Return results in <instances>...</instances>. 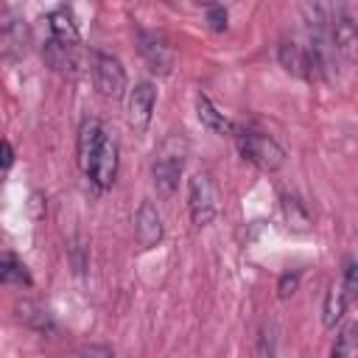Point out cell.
Segmentation results:
<instances>
[{"instance_id":"5b68a950","label":"cell","mask_w":358,"mask_h":358,"mask_svg":"<svg viewBox=\"0 0 358 358\" xmlns=\"http://www.w3.org/2000/svg\"><path fill=\"white\" fill-rule=\"evenodd\" d=\"M327 34H330V45H333L336 56H341L344 62H355V53H358V28H355V20L350 17V11L338 8L336 17L327 20Z\"/></svg>"},{"instance_id":"603a6c76","label":"cell","mask_w":358,"mask_h":358,"mask_svg":"<svg viewBox=\"0 0 358 358\" xmlns=\"http://www.w3.org/2000/svg\"><path fill=\"white\" fill-rule=\"evenodd\" d=\"M11 162H14V148L8 140H0V171L11 168Z\"/></svg>"},{"instance_id":"4fadbf2b","label":"cell","mask_w":358,"mask_h":358,"mask_svg":"<svg viewBox=\"0 0 358 358\" xmlns=\"http://www.w3.org/2000/svg\"><path fill=\"white\" fill-rule=\"evenodd\" d=\"M196 115H199V120H201L210 131H215V134H229V131H232V123L224 117V112H221L204 92L196 95Z\"/></svg>"},{"instance_id":"277c9868","label":"cell","mask_w":358,"mask_h":358,"mask_svg":"<svg viewBox=\"0 0 358 358\" xmlns=\"http://www.w3.org/2000/svg\"><path fill=\"white\" fill-rule=\"evenodd\" d=\"M92 76H95V87L103 98H120L126 90V73L120 67V62L109 53L95 50L92 53Z\"/></svg>"},{"instance_id":"ac0fdd59","label":"cell","mask_w":358,"mask_h":358,"mask_svg":"<svg viewBox=\"0 0 358 358\" xmlns=\"http://www.w3.org/2000/svg\"><path fill=\"white\" fill-rule=\"evenodd\" d=\"M0 282H31L25 266H20L14 257L0 255Z\"/></svg>"},{"instance_id":"8992f818","label":"cell","mask_w":358,"mask_h":358,"mask_svg":"<svg viewBox=\"0 0 358 358\" xmlns=\"http://www.w3.org/2000/svg\"><path fill=\"white\" fill-rule=\"evenodd\" d=\"M134 36H137V50L145 59L148 70L151 73H159V76H168L171 67H173V50H171V45L162 36H157L151 31H143V28H137Z\"/></svg>"},{"instance_id":"e0dca14e","label":"cell","mask_w":358,"mask_h":358,"mask_svg":"<svg viewBox=\"0 0 358 358\" xmlns=\"http://www.w3.org/2000/svg\"><path fill=\"white\" fill-rule=\"evenodd\" d=\"M282 213H285V221H288V227H294V229H308V227H310V218H308L305 207H302L296 199H291V196H282Z\"/></svg>"},{"instance_id":"3957f363","label":"cell","mask_w":358,"mask_h":358,"mask_svg":"<svg viewBox=\"0 0 358 358\" xmlns=\"http://www.w3.org/2000/svg\"><path fill=\"white\" fill-rule=\"evenodd\" d=\"M218 196H215V185L207 173H193L187 182V210L196 227H207L215 213H218Z\"/></svg>"},{"instance_id":"9c48e42d","label":"cell","mask_w":358,"mask_h":358,"mask_svg":"<svg viewBox=\"0 0 358 358\" xmlns=\"http://www.w3.org/2000/svg\"><path fill=\"white\" fill-rule=\"evenodd\" d=\"M115 176H117V140L106 134L103 143H101V148H98L95 165L90 171V179L95 182L98 190H106V187H112Z\"/></svg>"},{"instance_id":"d6986e66","label":"cell","mask_w":358,"mask_h":358,"mask_svg":"<svg viewBox=\"0 0 358 358\" xmlns=\"http://www.w3.org/2000/svg\"><path fill=\"white\" fill-rule=\"evenodd\" d=\"M260 358H274V324H263L260 330Z\"/></svg>"},{"instance_id":"2e32d148","label":"cell","mask_w":358,"mask_h":358,"mask_svg":"<svg viewBox=\"0 0 358 358\" xmlns=\"http://www.w3.org/2000/svg\"><path fill=\"white\" fill-rule=\"evenodd\" d=\"M330 358H358V336H355V324H347V327L338 333Z\"/></svg>"},{"instance_id":"7402d4cb","label":"cell","mask_w":358,"mask_h":358,"mask_svg":"<svg viewBox=\"0 0 358 358\" xmlns=\"http://www.w3.org/2000/svg\"><path fill=\"white\" fill-rule=\"evenodd\" d=\"M296 285H299V277H296V274H291V271H285V274L280 277L277 291H280V296H282V299H288V296L296 291Z\"/></svg>"},{"instance_id":"7a4b0ae2","label":"cell","mask_w":358,"mask_h":358,"mask_svg":"<svg viewBox=\"0 0 358 358\" xmlns=\"http://www.w3.org/2000/svg\"><path fill=\"white\" fill-rule=\"evenodd\" d=\"M238 140V151L243 159H249L252 165H257L260 171H280L285 165V148L268 137V134H260V131H249V129H241L235 134Z\"/></svg>"},{"instance_id":"8fae6325","label":"cell","mask_w":358,"mask_h":358,"mask_svg":"<svg viewBox=\"0 0 358 358\" xmlns=\"http://www.w3.org/2000/svg\"><path fill=\"white\" fill-rule=\"evenodd\" d=\"M277 56H280V64H282L291 76H299V78H310V76H313V67H310V59H308L305 48L296 45L294 39H282Z\"/></svg>"},{"instance_id":"ba28073f","label":"cell","mask_w":358,"mask_h":358,"mask_svg":"<svg viewBox=\"0 0 358 358\" xmlns=\"http://www.w3.org/2000/svg\"><path fill=\"white\" fill-rule=\"evenodd\" d=\"M103 137H106L103 123H101V120H95V117L84 120V123H81V129H78L76 157H78V168H81L87 176H90V171H92V165H95V157H98V148H101Z\"/></svg>"},{"instance_id":"6da1fadb","label":"cell","mask_w":358,"mask_h":358,"mask_svg":"<svg viewBox=\"0 0 358 358\" xmlns=\"http://www.w3.org/2000/svg\"><path fill=\"white\" fill-rule=\"evenodd\" d=\"M182 168H185V140H182L179 134H171V137H165L162 145L157 148L154 168H151L157 196L171 199V196L176 193Z\"/></svg>"},{"instance_id":"9a60e30c","label":"cell","mask_w":358,"mask_h":358,"mask_svg":"<svg viewBox=\"0 0 358 358\" xmlns=\"http://www.w3.org/2000/svg\"><path fill=\"white\" fill-rule=\"evenodd\" d=\"M73 48H64V45H59V42H48L45 45V59H48V64L53 67V70H62V73H67V70H73L76 67V59H73V53H70Z\"/></svg>"},{"instance_id":"52a82bcc","label":"cell","mask_w":358,"mask_h":358,"mask_svg":"<svg viewBox=\"0 0 358 358\" xmlns=\"http://www.w3.org/2000/svg\"><path fill=\"white\" fill-rule=\"evenodd\" d=\"M154 103H157V90L151 81H140L134 84V90L129 92V103H126V112H129V123L134 131H145L148 123H151V115H154Z\"/></svg>"},{"instance_id":"ffe728a7","label":"cell","mask_w":358,"mask_h":358,"mask_svg":"<svg viewBox=\"0 0 358 358\" xmlns=\"http://www.w3.org/2000/svg\"><path fill=\"white\" fill-rule=\"evenodd\" d=\"M341 288H344L347 299H352V296H355V291H358V268H355V263H352V260H350V263H347V268H344V282H341Z\"/></svg>"},{"instance_id":"44dd1931","label":"cell","mask_w":358,"mask_h":358,"mask_svg":"<svg viewBox=\"0 0 358 358\" xmlns=\"http://www.w3.org/2000/svg\"><path fill=\"white\" fill-rule=\"evenodd\" d=\"M207 22L213 31H224L227 28V8L224 6H210L207 8Z\"/></svg>"},{"instance_id":"5bb4252c","label":"cell","mask_w":358,"mask_h":358,"mask_svg":"<svg viewBox=\"0 0 358 358\" xmlns=\"http://www.w3.org/2000/svg\"><path fill=\"white\" fill-rule=\"evenodd\" d=\"M347 305H350V299H347L341 282H333L327 288V296H324V305H322V322H324V327H336L341 322V316L347 313Z\"/></svg>"},{"instance_id":"7c38bea8","label":"cell","mask_w":358,"mask_h":358,"mask_svg":"<svg viewBox=\"0 0 358 358\" xmlns=\"http://www.w3.org/2000/svg\"><path fill=\"white\" fill-rule=\"evenodd\" d=\"M48 28H50V39L64 45V48H73L78 45V25L73 22V17L59 8V11H50L48 14Z\"/></svg>"},{"instance_id":"30bf717a","label":"cell","mask_w":358,"mask_h":358,"mask_svg":"<svg viewBox=\"0 0 358 358\" xmlns=\"http://www.w3.org/2000/svg\"><path fill=\"white\" fill-rule=\"evenodd\" d=\"M134 235L143 249H151L162 241V215L151 201H143L134 215Z\"/></svg>"}]
</instances>
